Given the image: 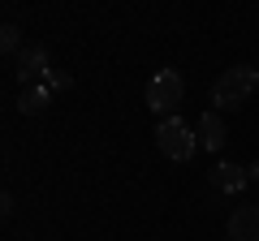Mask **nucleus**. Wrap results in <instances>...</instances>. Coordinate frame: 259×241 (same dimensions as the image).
Returning <instances> with one entry per match:
<instances>
[{"label": "nucleus", "instance_id": "obj_1", "mask_svg": "<svg viewBox=\"0 0 259 241\" xmlns=\"http://www.w3.org/2000/svg\"><path fill=\"white\" fill-rule=\"evenodd\" d=\"M255 86H259V69H255V65H233V69H225V74L212 82V103H216V112L242 108V103L255 95Z\"/></svg>", "mask_w": 259, "mask_h": 241}, {"label": "nucleus", "instance_id": "obj_2", "mask_svg": "<svg viewBox=\"0 0 259 241\" xmlns=\"http://www.w3.org/2000/svg\"><path fill=\"white\" fill-rule=\"evenodd\" d=\"M156 147H160V155H164V159L186 164V159L194 155V147H199V134H194L182 116H164L156 125Z\"/></svg>", "mask_w": 259, "mask_h": 241}, {"label": "nucleus", "instance_id": "obj_3", "mask_svg": "<svg viewBox=\"0 0 259 241\" xmlns=\"http://www.w3.org/2000/svg\"><path fill=\"white\" fill-rule=\"evenodd\" d=\"M182 95H186V82H182V74H177V69H160V74L147 82V108L156 112L160 120H164V116H173V112H177Z\"/></svg>", "mask_w": 259, "mask_h": 241}, {"label": "nucleus", "instance_id": "obj_4", "mask_svg": "<svg viewBox=\"0 0 259 241\" xmlns=\"http://www.w3.org/2000/svg\"><path fill=\"white\" fill-rule=\"evenodd\" d=\"M18 82H22V91L26 86H44L48 82V74H52V61H48V47L44 43H26L22 47V56H18Z\"/></svg>", "mask_w": 259, "mask_h": 241}, {"label": "nucleus", "instance_id": "obj_5", "mask_svg": "<svg viewBox=\"0 0 259 241\" xmlns=\"http://www.w3.org/2000/svg\"><path fill=\"white\" fill-rule=\"evenodd\" d=\"M229 241H259V203H242L229 215Z\"/></svg>", "mask_w": 259, "mask_h": 241}, {"label": "nucleus", "instance_id": "obj_6", "mask_svg": "<svg viewBox=\"0 0 259 241\" xmlns=\"http://www.w3.org/2000/svg\"><path fill=\"white\" fill-rule=\"evenodd\" d=\"M194 134H199V147H203V151H221L225 142H229V130H225V116H221L216 108L199 116V130H194Z\"/></svg>", "mask_w": 259, "mask_h": 241}, {"label": "nucleus", "instance_id": "obj_7", "mask_svg": "<svg viewBox=\"0 0 259 241\" xmlns=\"http://www.w3.org/2000/svg\"><path fill=\"white\" fill-rule=\"evenodd\" d=\"M246 186H250V172L242 164H216L212 168V190H221V194H242Z\"/></svg>", "mask_w": 259, "mask_h": 241}, {"label": "nucleus", "instance_id": "obj_8", "mask_svg": "<svg viewBox=\"0 0 259 241\" xmlns=\"http://www.w3.org/2000/svg\"><path fill=\"white\" fill-rule=\"evenodd\" d=\"M48 99H52L48 86H26V91L18 95V112H22V116H39V112L48 108Z\"/></svg>", "mask_w": 259, "mask_h": 241}, {"label": "nucleus", "instance_id": "obj_9", "mask_svg": "<svg viewBox=\"0 0 259 241\" xmlns=\"http://www.w3.org/2000/svg\"><path fill=\"white\" fill-rule=\"evenodd\" d=\"M0 52H5V56H22V30L13 26V22L0 26Z\"/></svg>", "mask_w": 259, "mask_h": 241}, {"label": "nucleus", "instance_id": "obj_10", "mask_svg": "<svg viewBox=\"0 0 259 241\" xmlns=\"http://www.w3.org/2000/svg\"><path fill=\"white\" fill-rule=\"evenodd\" d=\"M44 86H48V91L56 95V91H69V86H74V78H69V74H61V69H52V74H48V82H44Z\"/></svg>", "mask_w": 259, "mask_h": 241}, {"label": "nucleus", "instance_id": "obj_11", "mask_svg": "<svg viewBox=\"0 0 259 241\" xmlns=\"http://www.w3.org/2000/svg\"><path fill=\"white\" fill-rule=\"evenodd\" d=\"M0 211H5V215H13V194H9V190L0 194Z\"/></svg>", "mask_w": 259, "mask_h": 241}, {"label": "nucleus", "instance_id": "obj_12", "mask_svg": "<svg viewBox=\"0 0 259 241\" xmlns=\"http://www.w3.org/2000/svg\"><path fill=\"white\" fill-rule=\"evenodd\" d=\"M246 172H250V181H259V164H250V168H246Z\"/></svg>", "mask_w": 259, "mask_h": 241}]
</instances>
